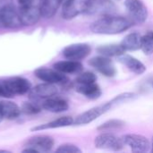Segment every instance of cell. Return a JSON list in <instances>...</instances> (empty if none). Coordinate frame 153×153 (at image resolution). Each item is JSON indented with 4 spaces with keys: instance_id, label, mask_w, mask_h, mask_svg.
I'll list each match as a JSON object with an SVG mask.
<instances>
[{
    "instance_id": "f1b7e54d",
    "label": "cell",
    "mask_w": 153,
    "mask_h": 153,
    "mask_svg": "<svg viewBox=\"0 0 153 153\" xmlns=\"http://www.w3.org/2000/svg\"><path fill=\"white\" fill-rule=\"evenodd\" d=\"M21 109L26 115H36L41 111V108L35 102H24Z\"/></svg>"
},
{
    "instance_id": "4dcf8cb0",
    "label": "cell",
    "mask_w": 153,
    "mask_h": 153,
    "mask_svg": "<svg viewBox=\"0 0 153 153\" xmlns=\"http://www.w3.org/2000/svg\"><path fill=\"white\" fill-rule=\"evenodd\" d=\"M0 97L5 98V99H11L14 97V95L11 92L8 86L6 85L4 80L0 81Z\"/></svg>"
},
{
    "instance_id": "44dd1931",
    "label": "cell",
    "mask_w": 153,
    "mask_h": 153,
    "mask_svg": "<svg viewBox=\"0 0 153 153\" xmlns=\"http://www.w3.org/2000/svg\"><path fill=\"white\" fill-rule=\"evenodd\" d=\"M75 91L90 100H97L102 94L101 89L97 84V82L85 84L75 83Z\"/></svg>"
},
{
    "instance_id": "f546056e",
    "label": "cell",
    "mask_w": 153,
    "mask_h": 153,
    "mask_svg": "<svg viewBox=\"0 0 153 153\" xmlns=\"http://www.w3.org/2000/svg\"><path fill=\"white\" fill-rule=\"evenodd\" d=\"M56 152L61 153H81L82 150L77 147L74 144H71V143H65V144H62L60 145L56 151Z\"/></svg>"
},
{
    "instance_id": "d6986e66",
    "label": "cell",
    "mask_w": 153,
    "mask_h": 153,
    "mask_svg": "<svg viewBox=\"0 0 153 153\" xmlns=\"http://www.w3.org/2000/svg\"><path fill=\"white\" fill-rule=\"evenodd\" d=\"M118 61L136 74H143L146 71V66L143 62H141L134 56L127 55L126 53L118 56Z\"/></svg>"
},
{
    "instance_id": "d6a6232c",
    "label": "cell",
    "mask_w": 153,
    "mask_h": 153,
    "mask_svg": "<svg viewBox=\"0 0 153 153\" xmlns=\"http://www.w3.org/2000/svg\"><path fill=\"white\" fill-rule=\"evenodd\" d=\"M3 119H4V117H3V116H2V114H1V112H0V123L3 121Z\"/></svg>"
},
{
    "instance_id": "5b68a950",
    "label": "cell",
    "mask_w": 153,
    "mask_h": 153,
    "mask_svg": "<svg viewBox=\"0 0 153 153\" xmlns=\"http://www.w3.org/2000/svg\"><path fill=\"white\" fill-rule=\"evenodd\" d=\"M0 20L2 26L5 28L14 29L22 25L19 11L12 4H6L0 8Z\"/></svg>"
},
{
    "instance_id": "e575fe53",
    "label": "cell",
    "mask_w": 153,
    "mask_h": 153,
    "mask_svg": "<svg viewBox=\"0 0 153 153\" xmlns=\"http://www.w3.org/2000/svg\"><path fill=\"white\" fill-rule=\"evenodd\" d=\"M152 87H153V83H152Z\"/></svg>"
},
{
    "instance_id": "5bb4252c",
    "label": "cell",
    "mask_w": 153,
    "mask_h": 153,
    "mask_svg": "<svg viewBox=\"0 0 153 153\" xmlns=\"http://www.w3.org/2000/svg\"><path fill=\"white\" fill-rule=\"evenodd\" d=\"M86 0H66L62 4V17L72 20L82 14Z\"/></svg>"
},
{
    "instance_id": "9a60e30c",
    "label": "cell",
    "mask_w": 153,
    "mask_h": 153,
    "mask_svg": "<svg viewBox=\"0 0 153 153\" xmlns=\"http://www.w3.org/2000/svg\"><path fill=\"white\" fill-rule=\"evenodd\" d=\"M6 85L8 86L11 92L15 95H24L28 93L31 89L30 82L23 77L15 76L4 80Z\"/></svg>"
},
{
    "instance_id": "52a82bcc",
    "label": "cell",
    "mask_w": 153,
    "mask_h": 153,
    "mask_svg": "<svg viewBox=\"0 0 153 153\" xmlns=\"http://www.w3.org/2000/svg\"><path fill=\"white\" fill-rule=\"evenodd\" d=\"M111 108L108 101L106 102L103 105H100L97 107H93L91 108H90L89 110L82 112V114L78 115L74 121V126H83V125H88L91 122H93L94 120H96L98 117H100V116H102L103 114H105L106 112L109 111Z\"/></svg>"
},
{
    "instance_id": "603a6c76",
    "label": "cell",
    "mask_w": 153,
    "mask_h": 153,
    "mask_svg": "<svg viewBox=\"0 0 153 153\" xmlns=\"http://www.w3.org/2000/svg\"><path fill=\"white\" fill-rule=\"evenodd\" d=\"M120 44L126 51H136L141 49L142 35L138 32H131L123 39Z\"/></svg>"
},
{
    "instance_id": "ffe728a7",
    "label": "cell",
    "mask_w": 153,
    "mask_h": 153,
    "mask_svg": "<svg viewBox=\"0 0 153 153\" xmlns=\"http://www.w3.org/2000/svg\"><path fill=\"white\" fill-rule=\"evenodd\" d=\"M64 0H39V7L41 17L46 19L52 18L63 4Z\"/></svg>"
},
{
    "instance_id": "ac0fdd59",
    "label": "cell",
    "mask_w": 153,
    "mask_h": 153,
    "mask_svg": "<svg viewBox=\"0 0 153 153\" xmlns=\"http://www.w3.org/2000/svg\"><path fill=\"white\" fill-rule=\"evenodd\" d=\"M54 68L65 74H74L82 73L83 70V65L80 61L66 59L54 64Z\"/></svg>"
},
{
    "instance_id": "30bf717a",
    "label": "cell",
    "mask_w": 153,
    "mask_h": 153,
    "mask_svg": "<svg viewBox=\"0 0 153 153\" xmlns=\"http://www.w3.org/2000/svg\"><path fill=\"white\" fill-rule=\"evenodd\" d=\"M123 142L134 152H146L151 148L150 141L143 135L129 134L123 136Z\"/></svg>"
},
{
    "instance_id": "9c48e42d",
    "label": "cell",
    "mask_w": 153,
    "mask_h": 153,
    "mask_svg": "<svg viewBox=\"0 0 153 153\" xmlns=\"http://www.w3.org/2000/svg\"><path fill=\"white\" fill-rule=\"evenodd\" d=\"M91 52V47L87 43H74L66 46L63 49V56L65 59L81 61L86 58Z\"/></svg>"
},
{
    "instance_id": "3957f363",
    "label": "cell",
    "mask_w": 153,
    "mask_h": 153,
    "mask_svg": "<svg viewBox=\"0 0 153 153\" xmlns=\"http://www.w3.org/2000/svg\"><path fill=\"white\" fill-rule=\"evenodd\" d=\"M125 6L134 23L142 24L148 19V8L142 0H126Z\"/></svg>"
},
{
    "instance_id": "7402d4cb",
    "label": "cell",
    "mask_w": 153,
    "mask_h": 153,
    "mask_svg": "<svg viewBox=\"0 0 153 153\" xmlns=\"http://www.w3.org/2000/svg\"><path fill=\"white\" fill-rule=\"evenodd\" d=\"M0 112L4 118L8 120H14L20 117L22 109L16 103L11 100H1Z\"/></svg>"
},
{
    "instance_id": "8992f818",
    "label": "cell",
    "mask_w": 153,
    "mask_h": 153,
    "mask_svg": "<svg viewBox=\"0 0 153 153\" xmlns=\"http://www.w3.org/2000/svg\"><path fill=\"white\" fill-rule=\"evenodd\" d=\"M35 76L44 82L52 84H66L69 82L68 77L59 71L47 67H39L34 72Z\"/></svg>"
},
{
    "instance_id": "ba28073f",
    "label": "cell",
    "mask_w": 153,
    "mask_h": 153,
    "mask_svg": "<svg viewBox=\"0 0 153 153\" xmlns=\"http://www.w3.org/2000/svg\"><path fill=\"white\" fill-rule=\"evenodd\" d=\"M89 65L106 77H114L117 74V68L110 57L102 55L94 56L89 60Z\"/></svg>"
},
{
    "instance_id": "cb8c5ba5",
    "label": "cell",
    "mask_w": 153,
    "mask_h": 153,
    "mask_svg": "<svg viewBox=\"0 0 153 153\" xmlns=\"http://www.w3.org/2000/svg\"><path fill=\"white\" fill-rule=\"evenodd\" d=\"M96 51L102 56L113 57L120 56L125 54L126 51L121 44H109V45H101L96 48Z\"/></svg>"
},
{
    "instance_id": "e0dca14e",
    "label": "cell",
    "mask_w": 153,
    "mask_h": 153,
    "mask_svg": "<svg viewBox=\"0 0 153 153\" xmlns=\"http://www.w3.org/2000/svg\"><path fill=\"white\" fill-rule=\"evenodd\" d=\"M42 108L51 113H62L68 110L69 104L65 100L54 96L44 100Z\"/></svg>"
},
{
    "instance_id": "83f0119b",
    "label": "cell",
    "mask_w": 153,
    "mask_h": 153,
    "mask_svg": "<svg viewBox=\"0 0 153 153\" xmlns=\"http://www.w3.org/2000/svg\"><path fill=\"white\" fill-rule=\"evenodd\" d=\"M96 81H97V75L94 73L83 72L79 74L77 78L75 79V83H81V84L92 83V82H96Z\"/></svg>"
},
{
    "instance_id": "277c9868",
    "label": "cell",
    "mask_w": 153,
    "mask_h": 153,
    "mask_svg": "<svg viewBox=\"0 0 153 153\" xmlns=\"http://www.w3.org/2000/svg\"><path fill=\"white\" fill-rule=\"evenodd\" d=\"M94 145L96 148L100 150L119 152L123 149L125 143L123 142V139L118 138L112 134L102 133L95 138Z\"/></svg>"
},
{
    "instance_id": "4316f807",
    "label": "cell",
    "mask_w": 153,
    "mask_h": 153,
    "mask_svg": "<svg viewBox=\"0 0 153 153\" xmlns=\"http://www.w3.org/2000/svg\"><path fill=\"white\" fill-rule=\"evenodd\" d=\"M126 126V122L120 119H110L98 126L97 130L100 132H107V131H111V130H116V129H120L123 128Z\"/></svg>"
},
{
    "instance_id": "d4e9b609",
    "label": "cell",
    "mask_w": 153,
    "mask_h": 153,
    "mask_svg": "<svg viewBox=\"0 0 153 153\" xmlns=\"http://www.w3.org/2000/svg\"><path fill=\"white\" fill-rule=\"evenodd\" d=\"M136 98H137V94L134 92H124V93L118 94L117 96L113 98L111 100L108 101V103H109L111 108H113L121 104L132 101V100H135Z\"/></svg>"
},
{
    "instance_id": "7a4b0ae2",
    "label": "cell",
    "mask_w": 153,
    "mask_h": 153,
    "mask_svg": "<svg viewBox=\"0 0 153 153\" xmlns=\"http://www.w3.org/2000/svg\"><path fill=\"white\" fill-rule=\"evenodd\" d=\"M116 9V4L111 0H86L82 14L100 17L114 14Z\"/></svg>"
},
{
    "instance_id": "484cf974",
    "label": "cell",
    "mask_w": 153,
    "mask_h": 153,
    "mask_svg": "<svg viewBox=\"0 0 153 153\" xmlns=\"http://www.w3.org/2000/svg\"><path fill=\"white\" fill-rule=\"evenodd\" d=\"M141 49L146 56L153 54V30H149L142 36Z\"/></svg>"
},
{
    "instance_id": "4fadbf2b",
    "label": "cell",
    "mask_w": 153,
    "mask_h": 153,
    "mask_svg": "<svg viewBox=\"0 0 153 153\" xmlns=\"http://www.w3.org/2000/svg\"><path fill=\"white\" fill-rule=\"evenodd\" d=\"M55 144V141L48 135H35L26 141L25 146L36 149L39 152H50Z\"/></svg>"
},
{
    "instance_id": "1f68e13d",
    "label": "cell",
    "mask_w": 153,
    "mask_h": 153,
    "mask_svg": "<svg viewBox=\"0 0 153 153\" xmlns=\"http://www.w3.org/2000/svg\"><path fill=\"white\" fill-rule=\"evenodd\" d=\"M17 3L19 4V7H24L33 4L34 0H17Z\"/></svg>"
},
{
    "instance_id": "2e32d148",
    "label": "cell",
    "mask_w": 153,
    "mask_h": 153,
    "mask_svg": "<svg viewBox=\"0 0 153 153\" xmlns=\"http://www.w3.org/2000/svg\"><path fill=\"white\" fill-rule=\"evenodd\" d=\"M74 119L70 116H64L60 117L55 120H52L48 123L39 125L37 126L32 127L30 130L32 132H38V131H43V130H48V129H56V128H61V127H66L74 125Z\"/></svg>"
},
{
    "instance_id": "836d02e7",
    "label": "cell",
    "mask_w": 153,
    "mask_h": 153,
    "mask_svg": "<svg viewBox=\"0 0 153 153\" xmlns=\"http://www.w3.org/2000/svg\"><path fill=\"white\" fill-rule=\"evenodd\" d=\"M152 151H153V141H152Z\"/></svg>"
},
{
    "instance_id": "7c38bea8",
    "label": "cell",
    "mask_w": 153,
    "mask_h": 153,
    "mask_svg": "<svg viewBox=\"0 0 153 153\" xmlns=\"http://www.w3.org/2000/svg\"><path fill=\"white\" fill-rule=\"evenodd\" d=\"M18 11L22 24L25 26H31L36 24L41 17L39 4L35 5V4H33L29 6L19 7Z\"/></svg>"
},
{
    "instance_id": "8fae6325",
    "label": "cell",
    "mask_w": 153,
    "mask_h": 153,
    "mask_svg": "<svg viewBox=\"0 0 153 153\" xmlns=\"http://www.w3.org/2000/svg\"><path fill=\"white\" fill-rule=\"evenodd\" d=\"M57 92L58 90L56 84L43 82L31 88L29 91V95L30 99L34 101H37L39 100H47L48 98L54 97L57 94Z\"/></svg>"
},
{
    "instance_id": "6da1fadb",
    "label": "cell",
    "mask_w": 153,
    "mask_h": 153,
    "mask_svg": "<svg viewBox=\"0 0 153 153\" xmlns=\"http://www.w3.org/2000/svg\"><path fill=\"white\" fill-rule=\"evenodd\" d=\"M134 24V22L128 17L108 14L100 16L99 19L94 21L90 25V29L96 34L115 35L129 30Z\"/></svg>"
}]
</instances>
